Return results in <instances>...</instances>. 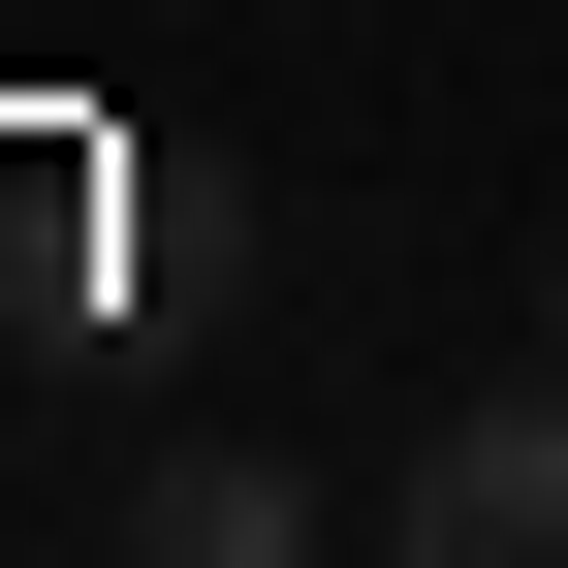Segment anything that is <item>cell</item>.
I'll return each mask as SVG.
<instances>
[{
  "mask_svg": "<svg viewBox=\"0 0 568 568\" xmlns=\"http://www.w3.org/2000/svg\"><path fill=\"white\" fill-rule=\"evenodd\" d=\"M379 568H568V347L506 410H443V443H410V506H379Z\"/></svg>",
  "mask_w": 568,
  "mask_h": 568,
  "instance_id": "cell-1",
  "label": "cell"
},
{
  "mask_svg": "<svg viewBox=\"0 0 568 568\" xmlns=\"http://www.w3.org/2000/svg\"><path fill=\"white\" fill-rule=\"evenodd\" d=\"M126 568H316V474L284 443H159L126 474Z\"/></svg>",
  "mask_w": 568,
  "mask_h": 568,
  "instance_id": "cell-2",
  "label": "cell"
},
{
  "mask_svg": "<svg viewBox=\"0 0 568 568\" xmlns=\"http://www.w3.org/2000/svg\"><path fill=\"white\" fill-rule=\"evenodd\" d=\"M537 347H568V316H537Z\"/></svg>",
  "mask_w": 568,
  "mask_h": 568,
  "instance_id": "cell-3",
  "label": "cell"
}]
</instances>
